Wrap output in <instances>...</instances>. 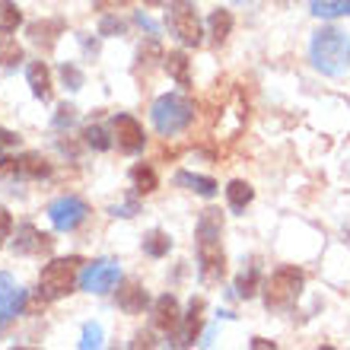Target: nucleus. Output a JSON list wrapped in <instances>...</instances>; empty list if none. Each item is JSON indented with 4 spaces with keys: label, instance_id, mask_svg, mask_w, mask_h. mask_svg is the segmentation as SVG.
Segmentation results:
<instances>
[{
    "label": "nucleus",
    "instance_id": "33",
    "mask_svg": "<svg viewBox=\"0 0 350 350\" xmlns=\"http://www.w3.org/2000/svg\"><path fill=\"white\" fill-rule=\"evenodd\" d=\"M92 3H96V10H102V13H111V10H124L131 0H92Z\"/></svg>",
    "mask_w": 350,
    "mask_h": 350
},
{
    "label": "nucleus",
    "instance_id": "34",
    "mask_svg": "<svg viewBox=\"0 0 350 350\" xmlns=\"http://www.w3.org/2000/svg\"><path fill=\"white\" fill-rule=\"evenodd\" d=\"M19 144V137L13 134V131H3L0 128V150H7V147H16Z\"/></svg>",
    "mask_w": 350,
    "mask_h": 350
},
{
    "label": "nucleus",
    "instance_id": "32",
    "mask_svg": "<svg viewBox=\"0 0 350 350\" xmlns=\"http://www.w3.org/2000/svg\"><path fill=\"white\" fill-rule=\"evenodd\" d=\"M10 230H13V220H10V213L0 207V249H3V242L10 239Z\"/></svg>",
    "mask_w": 350,
    "mask_h": 350
},
{
    "label": "nucleus",
    "instance_id": "8",
    "mask_svg": "<svg viewBox=\"0 0 350 350\" xmlns=\"http://www.w3.org/2000/svg\"><path fill=\"white\" fill-rule=\"evenodd\" d=\"M118 280H121V267L115 261H92L83 274H80V286H83L86 293H96V296L115 290Z\"/></svg>",
    "mask_w": 350,
    "mask_h": 350
},
{
    "label": "nucleus",
    "instance_id": "2",
    "mask_svg": "<svg viewBox=\"0 0 350 350\" xmlns=\"http://www.w3.org/2000/svg\"><path fill=\"white\" fill-rule=\"evenodd\" d=\"M312 64L328 77H344L350 70V36L338 26H322L309 42Z\"/></svg>",
    "mask_w": 350,
    "mask_h": 350
},
{
    "label": "nucleus",
    "instance_id": "4",
    "mask_svg": "<svg viewBox=\"0 0 350 350\" xmlns=\"http://www.w3.org/2000/svg\"><path fill=\"white\" fill-rule=\"evenodd\" d=\"M80 265H83V258H77V255L48 261V265L42 267V274H38V296L48 299V303H55V299H61V296L74 293Z\"/></svg>",
    "mask_w": 350,
    "mask_h": 350
},
{
    "label": "nucleus",
    "instance_id": "15",
    "mask_svg": "<svg viewBox=\"0 0 350 350\" xmlns=\"http://www.w3.org/2000/svg\"><path fill=\"white\" fill-rule=\"evenodd\" d=\"M163 67L169 70V77H172L178 86H191V61H188V55L185 51H169V55H163Z\"/></svg>",
    "mask_w": 350,
    "mask_h": 350
},
{
    "label": "nucleus",
    "instance_id": "14",
    "mask_svg": "<svg viewBox=\"0 0 350 350\" xmlns=\"http://www.w3.org/2000/svg\"><path fill=\"white\" fill-rule=\"evenodd\" d=\"M26 77H29V86H32V96L42 102H51L55 90H51V70L45 67V61H32Z\"/></svg>",
    "mask_w": 350,
    "mask_h": 350
},
{
    "label": "nucleus",
    "instance_id": "9",
    "mask_svg": "<svg viewBox=\"0 0 350 350\" xmlns=\"http://www.w3.org/2000/svg\"><path fill=\"white\" fill-rule=\"evenodd\" d=\"M23 306H26V293L19 290L10 274H0V332L23 312Z\"/></svg>",
    "mask_w": 350,
    "mask_h": 350
},
{
    "label": "nucleus",
    "instance_id": "12",
    "mask_svg": "<svg viewBox=\"0 0 350 350\" xmlns=\"http://www.w3.org/2000/svg\"><path fill=\"white\" fill-rule=\"evenodd\" d=\"M153 325H157L163 334L178 332V325H182V309H178V299H175L172 293L157 299V306H153Z\"/></svg>",
    "mask_w": 350,
    "mask_h": 350
},
{
    "label": "nucleus",
    "instance_id": "17",
    "mask_svg": "<svg viewBox=\"0 0 350 350\" xmlns=\"http://www.w3.org/2000/svg\"><path fill=\"white\" fill-rule=\"evenodd\" d=\"M201 312H204V299H191V309L185 315V328H182V334H178V344H182V347L194 344V338L201 332Z\"/></svg>",
    "mask_w": 350,
    "mask_h": 350
},
{
    "label": "nucleus",
    "instance_id": "11",
    "mask_svg": "<svg viewBox=\"0 0 350 350\" xmlns=\"http://www.w3.org/2000/svg\"><path fill=\"white\" fill-rule=\"evenodd\" d=\"M55 239L45 236V232H38L32 223H23L16 230V239H13V252L16 255H42V252H51Z\"/></svg>",
    "mask_w": 350,
    "mask_h": 350
},
{
    "label": "nucleus",
    "instance_id": "7",
    "mask_svg": "<svg viewBox=\"0 0 350 350\" xmlns=\"http://www.w3.org/2000/svg\"><path fill=\"white\" fill-rule=\"evenodd\" d=\"M48 217H51V226L57 232H74L80 223L90 217V204L77 194H67V198H57L51 207H48Z\"/></svg>",
    "mask_w": 350,
    "mask_h": 350
},
{
    "label": "nucleus",
    "instance_id": "29",
    "mask_svg": "<svg viewBox=\"0 0 350 350\" xmlns=\"http://www.w3.org/2000/svg\"><path fill=\"white\" fill-rule=\"evenodd\" d=\"M86 144L96 150H109V137H105V131L99 128V124H92V128H86Z\"/></svg>",
    "mask_w": 350,
    "mask_h": 350
},
{
    "label": "nucleus",
    "instance_id": "20",
    "mask_svg": "<svg viewBox=\"0 0 350 350\" xmlns=\"http://www.w3.org/2000/svg\"><path fill=\"white\" fill-rule=\"evenodd\" d=\"M175 185H185L188 191L201 194V198H213V194H217V182H213V178H204V175L178 172V175H175Z\"/></svg>",
    "mask_w": 350,
    "mask_h": 350
},
{
    "label": "nucleus",
    "instance_id": "18",
    "mask_svg": "<svg viewBox=\"0 0 350 350\" xmlns=\"http://www.w3.org/2000/svg\"><path fill=\"white\" fill-rule=\"evenodd\" d=\"M207 26H211V42L213 45H223L232 32V13L230 10H213L211 19H207Z\"/></svg>",
    "mask_w": 350,
    "mask_h": 350
},
{
    "label": "nucleus",
    "instance_id": "30",
    "mask_svg": "<svg viewBox=\"0 0 350 350\" xmlns=\"http://www.w3.org/2000/svg\"><path fill=\"white\" fill-rule=\"evenodd\" d=\"M16 175H19V159H13V157H3V159H0V182L16 178Z\"/></svg>",
    "mask_w": 350,
    "mask_h": 350
},
{
    "label": "nucleus",
    "instance_id": "25",
    "mask_svg": "<svg viewBox=\"0 0 350 350\" xmlns=\"http://www.w3.org/2000/svg\"><path fill=\"white\" fill-rule=\"evenodd\" d=\"M23 23L16 0H0V32H16V26Z\"/></svg>",
    "mask_w": 350,
    "mask_h": 350
},
{
    "label": "nucleus",
    "instance_id": "27",
    "mask_svg": "<svg viewBox=\"0 0 350 350\" xmlns=\"http://www.w3.org/2000/svg\"><path fill=\"white\" fill-rule=\"evenodd\" d=\"M236 293L242 299H252V296L258 293V267H249V271H242L239 280H236Z\"/></svg>",
    "mask_w": 350,
    "mask_h": 350
},
{
    "label": "nucleus",
    "instance_id": "38",
    "mask_svg": "<svg viewBox=\"0 0 350 350\" xmlns=\"http://www.w3.org/2000/svg\"><path fill=\"white\" fill-rule=\"evenodd\" d=\"M144 3H147V7H159V3H163V0H144Z\"/></svg>",
    "mask_w": 350,
    "mask_h": 350
},
{
    "label": "nucleus",
    "instance_id": "21",
    "mask_svg": "<svg viewBox=\"0 0 350 350\" xmlns=\"http://www.w3.org/2000/svg\"><path fill=\"white\" fill-rule=\"evenodd\" d=\"M131 182H134V188H137V194H153L157 191V172H153V166L150 163H137V166L131 169Z\"/></svg>",
    "mask_w": 350,
    "mask_h": 350
},
{
    "label": "nucleus",
    "instance_id": "6",
    "mask_svg": "<svg viewBox=\"0 0 350 350\" xmlns=\"http://www.w3.org/2000/svg\"><path fill=\"white\" fill-rule=\"evenodd\" d=\"M169 26L178 36V42L188 48H198L204 42L201 36V19L191 0H169Z\"/></svg>",
    "mask_w": 350,
    "mask_h": 350
},
{
    "label": "nucleus",
    "instance_id": "31",
    "mask_svg": "<svg viewBox=\"0 0 350 350\" xmlns=\"http://www.w3.org/2000/svg\"><path fill=\"white\" fill-rule=\"evenodd\" d=\"M61 77H64V83H70L67 90H80V86H83V74H80V70H77L74 64H64Z\"/></svg>",
    "mask_w": 350,
    "mask_h": 350
},
{
    "label": "nucleus",
    "instance_id": "19",
    "mask_svg": "<svg viewBox=\"0 0 350 350\" xmlns=\"http://www.w3.org/2000/svg\"><path fill=\"white\" fill-rule=\"evenodd\" d=\"M252 198H255V188H252L249 182L236 178V182L226 185V201H230L232 211H245V207L252 204Z\"/></svg>",
    "mask_w": 350,
    "mask_h": 350
},
{
    "label": "nucleus",
    "instance_id": "5",
    "mask_svg": "<svg viewBox=\"0 0 350 350\" xmlns=\"http://www.w3.org/2000/svg\"><path fill=\"white\" fill-rule=\"evenodd\" d=\"M303 284H306V277L299 267H293V265L277 267L274 274L267 277V284L261 286V290H265V306L274 309V312L290 309V306L299 299V293H303Z\"/></svg>",
    "mask_w": 350,
    "mask_h": 350
},
{
    "label": "nucleus",
    "instance_id": "1",
    "mask_svg": "<svg viewBox=\"0 0 350 350\" xmlns=\"http://www.w3.org/2000/svg\"><path fill=\"white\" fill-rule=\"evenodd\" d=\"M220 236H223V213L211 207L198 220V265H201V280L207 286L220 284L223 274H226V255H223Z\"/></svg>",
    "mask_w": 350,
    "mask_h": 350
},
{
    "label": "nucleus",
    "instance_id": "22",
    "mask_svg": "<svg viewBox=\"0 0 350 350\" xmlns=\"http://www.w3.org/2000/svg\"><path fill=\"white\" fill-rule=\"evenodd\" d=\"M309 7H312L315 16H322V19L350 16V0H312Z\"/></svg>",
    "mask_w": 350,
    "mask_h": 350
},
{
    "label": "nucleus",
    "instance_id": "28",
    "mask_svg": "<svg viewBox=\"0 0 350 350\" xmlns=\"http://www.w3.org/2000/svg\"><path fill=\"white\" fill-rule=\"evenodd\" d=\"M80 347L90 350V347H102V328L96 322L83 325V341H80Z\"/></svg>",
    "mask_w": 350,
    "mask_h": 350
},
{
    "label": "nucleus",
    "instance_id": "3",
    "mask_svg": "<svg viewBox=\"0 0 350 350\" xmlns=\"http://www.w3.org/2000/svg\"><path fill=\"white\" fill-rule=\"evenodd\" d=\"M150 118H153V128L163 137H175L194 121V102L188 96H182V92H166V96H159L153 102Z\"/></svg>",
    "mask_w": 350,
    "mask_h": 350
},
{
    "label": "nucleus",
    "instance_id": "36",
    "mask_svg": "<svg viewBox=\"0 0 350 350\" xmlns=\"http://www.w3.org/2000/svg\"><path fill=\"white\" fill-rule=\"evenodd\" d=\"M111 32H121V23H115V19H105V23H102V36H111Z\"/></svg>",
    "mask_w": 350,
    "mask_h": 350
},
{
    "label": "nucleus",
    "instance_id": "16",
    "mask_svg": "<svg viewBox=\"0 0 350 350\" xmlns=\"http://www.w3.org/2000/svg\"><path fill=\"white\" fill-rule=\"evenodd\" d=\"M118 306L131 315L144 312V306H147V290H144L140 284H134V280H128V284L118 290Z\"/></svg>",
    "mask_w": 350,
    "mask_h": 350
},
{
    "label": "nucleus",
    "instance_id": "10",
    "mask_svg": "<svg viewBox=\"0 0 350 350\" xmlns=\"http://www.w3.org/2000/svg\"><path fill=\"white\" fill-rule=\"evenodd\" d=\"M111 134H115L118 150H124V153H137V150H144V128H140L131 115H118V118L111 121Z\"/></svg>",
    "mask_w": 350,
    "mask_h": 350
},
{
    "label": "nucleus",
    "instance_id": "24",
    "mask_svg": "<svg viewBox=\"0 0 350 350\" xmlns=\"http://www.w3.org/2000/svg\"><path fill=\"white\" fill-rule=\"evenodd\" d=\"M169 249H172V239H169L163 230L147 232V239H144V252H147V255H153V258H163V255H169Z\"/></svg>",
    "mask_w": 350,
    "mask_h": 350
},
{
    "label": "nucleus",
    "instance_id": "37",
    "mask_svg": "<svg viewBox=\"0 0 350 350\" xmlns=\"http://www.w3.org/2000/svg\"><path fill=\"white\" fill-rule=\"evenodd\" d=\"M252 347H255V350H267V347H274V341H265V338H255V341H252Z\"/></svg>",
    "mask_w": 350,
    "mask_h": 350
},
{
    "label": "nucleus",
    "instance_id": "26",
    "mask_svg": "<svg viewBox=\"0 0 350 350\" xmlns=\"http://www.w3.org/2000/svg\"><path fill=\"white\" fill-rule=\"evenodd\" d=\"M19 61H23V48L16 45V38H10V32H3V38H0V64L13 67Z\"/></svg>",
    "mask_w": 350,
    "mask_h": 350
},
{
    "label": "nucleus",
    "instance_id": "13",
    "mask_svg": "<svg viewBox=\"0 0 350 350\" xmlns=\"http://www.w3.org/2000/svg\"><path fill=\"white\" fill-rule=\"evenodd\" d=\"M57 36H64V23L61 19H38L29 26V42L38 45L42 51H51L57 45Z\"/></svg>",
    "mask_w": 350,
    "mask_h": 350
},
{
    "label": "nucleus",
    "instance_id": "35",
    "mask_svg": "<svg viewBox=\"0 0 350 350\" xmlns=\"http://www.w3.org/2000/svg\"><path fill=\"white\" fill-rule=\"evenodd\" d=\"M61 115H57L55 118V124H70V121H74V109H70V105H61Z\"/></svg>",
    "mask_w": 350,
    "mask_h": 350
},
{
    "label": "nucleus",
    "instance_id": "23",
    "mask_svg": "<svg viewBox=\"0 0 350 350\" xmlns=\"http://www.w3.org/2000/svg\"><path fill=\"white\" fill-rule=\"evenodd\" d=\"M48 172H51V163L38 153H26L19 159V175H26V178H45Z\"/></svg>",
    "mask_w": 350,
    "mask_h": 350
}]
</instances>
